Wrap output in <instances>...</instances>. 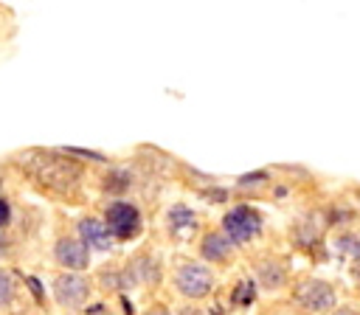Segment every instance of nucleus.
Here are the masks:
<instances>
[{
    "label": "nucleus",
    "mask_w": 360,
    "mask_h": 315,
    "mask_svg": "<svg viewBox=\"0 0 360 315\" xmlns=\"http://www.w3.org/2000/svg\"><path fill=\"white\" fill-rule=\"evenodd\" d=\"M132 186V174L127 172V169H121V166H112L107 174H104V180H101V188L107 191V194H124L127 188Z\"/></svg>",
    "instance_id": "obj_12"
},
{
    "label": "nucleus",
    "mask_w": 360,
    "mask_h": 315,
    "mask_svg": "<svg viewBox=\"0 0 360 315\" xmlns=\"http://www.w3.org/2000/svg\"><path fill=\"white\" fill-rule=\"evenodd\" d=\"M332 315H357V312H354V309H335Z\"/></svg>",
    "instance_id": "obj_24"
},
{
    "label": "nucleus",
    "mask_w": 360,
    "mask_h": 315,
    "mask_svg": "<svg viewBox=\"0 0 360 315\" xmlns=\"http://www.w3.org/2000/svg\"><path fill=\"white\" fill-rule=\"evenodd\" d=\"M25 281H28V287H31V290H34V295H37V298H42V287H39V281H37V278H34V276H28V278H25Z\"/></svg>",
    "instance_id": "obj_21"
},
{
    "label": "nucleus",
    "mask_w": 360,
    "mask_h": 315,
    "mask_svg": "<svg viewBox=\"0 0 360 315\" xmlns=\"http://www.w3.org/2000/svg\"><path fill=\"white\" fill-rule=\"evenodd\" d=\"M335 253L346 259H360V236L357 233H340L335 239Z\"/></svg>",
    "instance_id": "obj_14"
},
{
    "label": "nucleus",
    "mask_w": 360,
    "mask_h": 315,
    "mask_svg": "<svg viewBox=\"0 0 360 315\" xmlns=\"http://www.w3.org/2000/svg\"><path fill=\"white\" fill-rule=\"evenodd\" d=\"M267 183H270V174H267L264 169H259V172L242 174V177L236 180V188H239V191H256V188H262V186H267Z\"/></svg>",
    "instance_id": "obj_16"
},
{
    "label": "nucleus",
    "mask_w": 360,
    "mask_h": 315,
    "mask_svg": "<svg viewBox=\"0 0 360 315\" xmlns=\"http://www.w3.org/2000/svg\"><path fill=\"white\" fill-rule=\"evenodd\" d=\"M202 194H205L208 200H219V202H222V200H228V191H217V188H211V191H202Z\"/></svg>",
    "instance_id": "obj_20"
},
{
    "label": "nucleus",
    "mask_w": 360,
    "mask_h": 315,
    "mask_svg": "<svg viewBox=\"0 0 360 315\" xmlns=\"http://www.w3.org/2000/svg\"><path fill=\"white\" fill-rule=\"evenodd\" d=\"M262 214L253 205H233L231 211H225L222 217V231L228 233V239L233 245H248L262 233Z\"/></svg>",
    "instance_id": "obj_4"
},
{
    "label": "nucleus",
    "mask_w": 360,
    "mask_h": 315,
    "mask_svg": "<svg viewBox=\"0 0 360 315\" xmlns=\"http://www.w3.org/2000/svg\"><path fill=\"white\" fill-rule=\"evenodd\" d=\"M292 295H295V301H298L307 312H326V309H332V304H335V290H332V284L323 281V278H301V281L295 284Z\"/></svg>",
    "instance_id": "obj_6"
},
{
    "label": "nucleus",
    "mask_w": 360,
    "mask_h": 315,
    "mask_svg": "<svg viewBox=\"0 0 360 315\" xmlns=\"http://www.w3.org/2000/svg\"><path fill=\"white\" fill-rule=\"evenodd\" d=\"M231 301H233L236 307H250V304L256 301V284H253L250 278H242V281L233 287Z\"/></svg>",
    "instance_id": "obj_15"
},
{
    "label": "nucleus",
    "mask_w": 360,
    "mask_h": 315,
    "mask_svg": "<svg viewBox=\"0 0 360 315\" xmlns=\"http://www.w3.org/2000/svg\"><path fill=\"white\" fill-rule=\"evenodd\" d=\"M87 315H110V312H107V307H104V304H93V307L87 309Z\"/></svg>",
    "instance_id": "obj_22"
},
{
    "label": "nucleus",
    "mask_w": 360,
    "mask_h": 315,
    "mask_svg": "<svg viewBox=\"0 0 360 315\" xmlns=\"http://www.w3.org/2000/svg\"><path fill=\"white\" fill-rule=\"evenodd\" d=\"M253 270H256V278H259V284H262L264 290H281V287L287 284V270H284V264H281L278 259H273V256L256 259Z\"/></svg>",
    "instance_id": "obj_10"
},
{
    "label": "nucleus",
    "mask_w": 360,
    "mask_h": 315,
    "mask_svg": "<svg viewBox=\"0 0 360 315\" xmlns=\"http://www.w3.org/2000/svg\"><path fill=\"white\" fill-rule=\"evenodd\" d=\"M146 315H172V312H169L166 307H160V304H158V307H149V309H146Z\"/></svg>",
    "instance_id": "obj_23"
},
{
    "label": "nucleus",
    "mask_w": 360,
    "mask_h": 315,
    "mask_svg": "<svg viewBox=\"0 0 360 315\" xmlns=\"http://www.w3.org/2000/svg\"><path fill=\"white\" fill-rule=\"evenodd\" d=\"M14 292H17V284H14V276L8 270L0 267V307H8L14 301Z\"/></svg>",
    "instance_id": "obj_18"
},
{
    "label": "nucleus",
    "mask_w": 360,
    "mask_h": 315,
    "mask_svg": "<svg viewBox=\"0 0 360 315\" xmlns=\"http://www.w3.org/2000/svg\"><path fill=\"white\" fill-rule=\"evenodd\" d=\"M62 152L65 155H70V158H79V160H90V163H110V158L104 155V152H96V149H84V146H62Z\"/></svg>",
    "instance_id": "obj_17"
},
{
    "label": "nucleus",
    "mask_w": 360,
    "mask_h": 315,
    "mask_svg": "<svg viewBox=\"0 0 360 315\" xmlns=\"http://www.w3.org/2000/svg\"><path fill=\"white\" fill-rule=\"evenodd\" d=\"M0 188H3V180H0Z\"/></svg>",
    "instance_id": "obj_25"
},
{
    "label": "nucleus",
    "mask_w": 360,
    "mask_h": 315,
    "mask_svg": "<svg viewBox=\"0 0 360 315\" xmlns=\"http://www.w3.org/2000/svg\"><path fill=\"white\" fill-rule=\"evenodd\" d=\"M166 225H169V231H172L174 236H188V233L197 231L200 219H197L194 208H188L186 202H174V205L166 211Z\"/></svg>",
    "instance_id": "obj_11"
},
{
    "label": "nucleus",
    "mask_w": 360,
    "mask_h": 315,
    "mask_svg": "<svg viewBox=\"0 0 360 315\" xmlns=\"http://www.w3.org/2000/svg\"><path fill=\"white\" fill-rule=\"evenodd\" d=\"M53 259L65 270H87L90 248L79 236H59L56 245H53Z\"/></svg>",
    "instance_id": "obj_7"
},
{
    "label": "nucleus",
    "mask_w": 360,
    "mask_h": 315,
    "mask_svg": "<svg viewBox=\"0 0 360 315\" xmlns=\"http://www.w3.org/2000/svg\"><path fill=\"white\" fill-rule=\"evenodd\" d=\"M158 278V267L152 264V259H146V256H138V259H132V264H129V273H127V281L129 284H135V281H155Z\"/></svg>",
    "instance_id": "obj_13"
},
{
    "label": "nucleus",
    "mask_w": 360,
    "mask_h": 315,
    "mask_svg": "<svg viewBox=\"0 0 360 315\" xmlns=\"http://www.w3.org/2000/svg\"><path fill=\"white\" fill-rule=\"evenodd\" d=\"M76 231H79V239L90 248V250H98V253H107V250H112V233H110V228H107V222L104 219H96V217H82L79 219V225H76Z\"/></svg>",
    "instance_id": "obj_8"
},
{
    "label": "nucleus",
    "mask_w": 360,
    "mask_h": 315,
    "mask_svg": "<svg viewBox=\"0 0 360 315\" xmlns=\"http://www.w3.org/2000/svg\"><path fill=\"white\" fill-rule=\"evenodd\" d=\"M174 290L188 301H200V298L211 295L214 273L202 262H180L174 270Z\"/></svg>",
    "instance_id": "obj_3"
},
{
    "label": "nucleus",
    "mask_w": 360,
    "mask_h": 315,
    "mask_svg": "<svg viewBox=\"0 0 360 315\" xmlns=\"http://www.w3.org/2000/svg\"><path fill=\"white\" fill-rule=\"evenodd\" d=\"M8 222H11V202L0 194V231H3Z\"/></svg>",
    "instance_id": "obj_19"
},
{
    "label": "nucleus",
    "mask_w": 360,
    "mask_h": 315,
    "mask_svg": "<svg viewBox=\"0 0 360 315\" xmlns=\"http://www.w3.org/2000/svg\"><path fill=\"white\" fill-rule=\"evenodd\" d=\"M104 222H107L110 233L115 239H121V242L135 239L143 231V214H141V208L135 202H129V200H121V197H115V200L107 202Z\"/></svg>",
    "instance_id": "obj_2"
},
{
    "label": "nucleus",
    "mask_w": 360,
    "mask_h": 315,
    "mask_svg": "<svg viewBox=\"0 0 360 315\" xmlns=\"http://www.w3.org/2000/svg\"><path fill=\"white\" fill-rule=\"evenodd\" d=\"M37 158L28 163L31 174L45 186V188H53V191H73L79 188L82 183V166L65 155L62 149H48V152H34Z\"/></svg>",
    "instance_id": "obj_1"
},
{
    "label": "nucleus",
    "mask_w": 360,
    "mask_h": 315,
    "mask_svg": "<svg viewBox=\"0 0 360 315\" xmlns=\"http://www.w3.org/2000/svg\"><path fill=\"white\" fill-rule=\"evenodd\" d=\"M233 248H236V245L228 239V233H225V231H208V233H202L197 253H200V259H202V262L225 264V262H231Z\"/></svg>",
    "instance_id": "obj_9"
},
{
    "label": "nucleus",
    "mask_w": 360,
    "mask_h": 315,
    "mask_svg": "<svg viewBox=\"0 0 360 315\" xmlns=\"http://www.w3.org/2000/svg\"><path fill=\"white\" fill-rule=\"evenodd\" d=\"M90 298V281L79 270H65L53 278V301L65 309H79Z\"/></svg>",
    "instance_id": "obj_5"
}]
</instances>
